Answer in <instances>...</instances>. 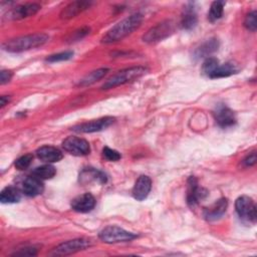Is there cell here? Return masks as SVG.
<instances>
[{
	"label": "cell",
	"mask_w": 257,
	"mask_h": 257,
	"mask_svg": "<svg viewBox=\"0 0 257 257\" xmlns=\"http://www.w3.org/2000/svg\"><path fill=\"white\" fill-rule=\"evenodd\" d=\"M99 239L108 244H114V243H120V242H128L133 239L137 238V235L135 233L128 232L118 226H106L104 227L98 234Z\"/></svg>",
	"instance_id": "277c9868"
},
{
	"label": "cell",
	"mask_w": 257,
	"mask_h": 257,
	"mask_svg": "<svg viewBox=\"0 0 257 257\" xmlns=\"http://www.w3.org/2000/svg\"><path fill=\"white\" fill-rule=\"evenodd\" d=\"M152 189V180L147 175H142L137 180L133 188V197L138 201L145 200Z\"/></svg>",
	"instance_id": "4fadbf2b"
},
{
	"label": "cell",
	"mask_w": 257,
	"mask_h": 257,
	"mask_svg": "<svg viewBox=\"0 0 257 257\" xmlns=\"http://www.w3.org/2000/svg\"><path fill=\"white\" fill-rule=\"evenodd\" d=\"M72 56H73V51H63V52H58V53L51 54V55L47 56L45 58V61L50 62V63H54V62H58V61L68 60Z\"/></svg>",
	"instance_id": "83f0119b"
},
{
	"label": "cell",
	"mask_w": 257,
	"mask_h": 257,
	"mask_svg": "<svg viewBox=\"0 0 257 257\" xmlns=\"http://www.w3.org/2000/svg\"><path fill=\"white\" fill-rule=\"evenodd\" d=\"M115 118L112 116H104L100 117L97 119H92L86 122H82L76 125H73L71 130L75 133H95V132H100L108 127L114 122Z\"/></svg>",
	"instance_id": "ba28073f"
},
{
	"label": "cell",
	"mask_w": 257,
	"mask_h": 257,
	"mask_svg": "<svg viewBox=\"0 0 257 257\" xmlns=\"http://www.w3.org/2000/svg\"><path fill=\"white\" fill-rule=\"evenodd\" d=\"M197 21H198L197 14L193 9V7L191 6V7L185 8L184 13L182 15V19H181L182 27L186 30H191L196 26Z\"/></svg>",
	"instance_id": "603a6c76"
},
{
	"label": "cell",
	"mask_w": 257,
	"mask_h": 257,
	"mask_svg": "<svg viewBox=\"0 0 257 257\" xmlns=\"http://www.w3.org/2000/svg\"><path fill=\"white\" fill-rule=\"evenodd\" d=\"M143 22V15L141 13H135L131 16L122 19L117 22L114 26H112L101 38V42L103 43H112L119 41L133 33L136 29H138Z\"/></svg>",
	"instance_id": "6da1fadb"
},
{
	"label": "cell",
	"mask_w": 257,
	"mask_h": 257,
	"mask_svg": "<svg viewBox=\"0 0 257 257\" xmlns=\"http://www.w3.org/2000/svg\"><path fill=\"white\" fill-rule=\"evenodd\" d=\"M224 4L225 3L223 1H214L211 4V7H210V10L208 13V19L211 22H215L222 17Z\"/></svg>",
	"instance_id": "484cf974"
},
{
	"label": "cell",
	"mask_w": 257,
	"mask_h": 257,
	"mask_svg": "<svg viewBox=\"0 0 257 257\" xmlns=\"http://www.w3.org/2000/svg\"><path fill=\"white\" fill-rule=\"evenodd\" d=\"M188 193H187V203L190 207H194L201 200L207 197L208 191L202 187L198 186V181L195 177L191 176L188 179Z\"/></svg>",
	"instance_id": "30bf717a"
},
{
	"label": "cell",
	"mask_w": 257,
	"mask_h": 257,
	"mask_svg": "<svg viewBox=\"0 0 257 257\" xmlns=\"http://www.w3.org/2000/svg\"><path fill=\"white\" fill-rule=\"evenodd\" d=\"M219 60L215 57H212V56H209L206 58V60L203 62V65H202V71L204 74H206L208 77L211 75V73L216 69V67L218 66L219 64Z\"/></svg>",
	"instance_id": "4316f807"
},
{
	"label": "cell",
	"mask_w": 257,
	"mask_h": 257,
	"mask_svg": "<svg viewBox=\"0 0 257 257\" xmlns=\"http://www.w3.org/2000/svg\"><path fill=\"white\" fill-rule=\"evenodd\" d=\"M244 26L252 32H254L256 30V28H257V12H256V10H253L247 14V16L244 20Z\"/></svg>",
	"instance_id": "f1b7e54d"
},
{
	"label": "cell",
	"mask_w": 257,
	"mask_h": 257,
	"mask_svg": "<svg viewBox=\"0 0 257 257\" xmlns=\"http://www.w3.org/2000/svg\"><path fill=\"white\" fill-rule=\"evenodd\" d=\"M257 158H256V153L252 152L251 154H249L248 156H246V158L243 160V165L245 167H252L256 164Z\"/></svg>",
	"instance_id": "836d02e7"
},
{
	"label": "cell",
	"mask_w": 257,
	"mask_h": 257,
	"mask_svg": "<svg viewBox=\"0 0 257 257\" xmlns=\"http://www.w3.org/2000/svg\"><path fill=\"white\" fill-rule=\"evenodd\" d=\"M219 47V41L216 38H211L205 41L201 46H199L195 50V57L202 58V57H209L213 52H215Z\"/></svg>",
	"instance_id": "ffe728a7"
},
{
	"label": "cell",
	"mask_w": 257,
	"mask_h": 257,
	"mask_svg": "<svg viewBox=\"0 0 257 257\" xmlns=\"http://www.w3.org/2000/svg\"><path fill=\"white\" fill-rule=\"evenodd\" d=\"M49 39L45 33H34L24 36H19L5 41L2 48L8 52H22L44 45Z\"/></svg>",
	"instance_id": "7a4b0ae2"
},
{
	"label": "cell",
	"mask_w": 257,
	"mask_h": 257,
	"mask_svg": "<svg viewBox=\"0 0 257 257\" xmlns=\"http://www.w3.org/2000/svg\"><path fill=\"white\" fill-rule=\"evenodd\" d=\"M12 77V72L10 70L7 69H3L0 72V80H1V84H5L7 83Z\"/></svg>",
	"instance_id": "e575fe53"
},
{
	"label": "cell",
	"mask_w": 257,
	"mask_h": 257,
	"mask_svg": "<svg viewBox=\"0 0 257 257\" xmlns=\"http://www.w3.org/2000/svg\"><path fill=\"white\" fill-rule=\"evenodd\" d=\"M36 156L39 160L46 163L59 162L63 155L61 151L52 146H42L36 151Z\"/></svg>",
	"instance_id": "e0dca14e"
},
{
	"label": "cell",
	"mask_w": 257,
	"mask_h": 257,
	"mask_svg": "<svg viewBox=\"0 0 257 257\" xmlns=\"http://www.w3.org/2000/svg\"><path fill=\"white\" fill-rule=\"evenodd\" d=\"M107 181L106 175L94 168H87L81 171L79 175V182L82 184L88 183H98V184H105Z\"/></svg>",
	"instance_id": "ac0fdd59"
},
{
	"label": "cell",
	"mask_w": 257,
	"mask_h": 257,
	"mask_svg": "<svg viewBox=\"0 0 257 257\" xmlns=\"http://www.w3.org/2000/svg\"><path fill=\"white\" fill-rule=\"evenodd\" d=\"M91 5V2L88 1H74L69 3L67 6H65L61 13L60 18L62 19H69L72 17H75L85 9H87Z\"/></svg>",
	"instance_id": "d6986e66"
},
{
	"label": "cell",
	"mask_w": 257,
	"mask_h": 257,
	"mask_svg": "<svg viewBox=\"0 0 257 257\" xmlns=\"http://www.w3.org/2000/svg\"><path fill=\"white\" fill-rule=\"evenodd\" d=\"M62 148L64 151L73 156H86L90 152L88 142L82 138L74 136L66 138L62 142Z\"/></svg>",
	"instance_id": "9c48e42d"
},
{
	"label": "cell",
	"mask_w": 257,
	"mask_h": 257,
	"mask_svg": "<svg viewBox=\"0 0 257 257\" xmlns=\"http://www.w3.org/2000/svg\"><path fill=\"white\" fill-rule=\"evenodd\" d=\"M37 254V249L34 247H25L19 249L18 251L14 252L13 256H35Z\"/></svg>",
	"instance_id": "1f68e13d"
},
{
	"label": "cell",
	"mask_w": 257,
	"mask_h": 257,
	"mask_svg": "<svg viewBox=\"0 0 257 257\" xmlns=\"http://www.w3.org/2000/svg\"><path fill=\"white\" fill-rule=\"evenodd\" d=\"M32 159H33V156L31 154H26V155H23L21 156L20 158H18L14 165H15V168L22 171V170H26L30 164L32 163Z\"/></svg>",
	"instance_id": "f546056e"
},
{
	"label": "cell",
	"mask_w": 257,
	"mask_h": 257,
	"mask_svg": "<svg viewBox=\"0 0 257 257\" xmlns=\"http://www.w3.org/2000/svg\"><path fill=\"white\" fill-rule=\"evenodd\" d=\"M43 190L44 185L42 183V180L35 176L27 177L22 183V192L28 197L38 196L42 194Z\"/></svg>",
	"instance_id": "5bb4252c"
},
{
	"label": "cell",
	"mask_w": 257,
	"mask_h": 257,
	"mask_svg": "<svg viewBox=\"0 0 257 257\" xmlns=\"http://www.w3.org/2000/svg\"><path fill=\"white\" fill-rule=\"evenodd\" d=\"M148 69L145 66H133L121 69L109 77L102 85L101 89H109L131 81H134L143 76Z\"/></svg>",
	"instance_id": "3957f363"
},
{
	"label": "cell",
	"mask_w": 257,
	"mask_h": 257,
	"mask_svg": "<svg viewBox=\"0 0 257 257\" xmlns=\"http://www.w3.org/2000/svg\"><path fill=\"white\" fill-rule=\"evenodd\" d=\"M238 71L236 65L232 62H226L223 64H218L216 69L209 76L210 78H220V77H228Z\"/></svg>",
	"instance_id": "44dd1931"
},
{
	"label": "cell",
	"mask_w": 257,
	"mask_h": 257,
	"mask_svg": "<svg viewBox=\"0 0 257 257\" xmlns=\"http://www.w3.org/2000/svg\"><path fill=\"white\" fill-rule=\"evenodd\" d=\"M176 25L172 20H165L150 28L143 36V40L147 43H157L172 35Z\"/></svg>",
	"instance_id": "5b68a950"
},
{
	"label": "cell",
	"mask_w": 257,
	"mask_h": 257,
	"mask_svg": "<svg viewBox=\"0 0 257 257\" xmlns=\"http://www.w3.org/2000/svg\"><path fill=\"white\" fill-rule=\"evenodd\" d=\"M214 116H215L216 122L222 127L232 126L236 122L235 113L233 112L232 109H230L225 104L217 105L214 111Z\"/></svg>",
	"instance_id": "8fae6325"
},
{
	"label": "cell",
	"mask_w": 257,
	"mask_h": 257,
	"mask_svg": "<svg viewBox=\"0 0 257 257\" xmlns=\"http://www.w3.org/2000/svg\"><path fill=\"white\" fill-rule=\"evenodd\" d=\"M107 72H108V68H98V69H96V70H93V71L89 72L87 75H85V76L78 82V85H79V86H87V85H90V84L94 83L95 81L101 79Z\"/></svg>",
	"instance_id": "cb8c5ba5"
},
{
	"label": "cell",
	"mask_w": 257,
	"mask_h": 257,
	"mask_svg": "<svg viewBox=\"0 0 257 257\" xmlns=\"http://www.w3.org/2000/svg\"><path fill=\"white\" fill-rule=\"evenodd\" d=\"M33 176L41 179V180H48L55 176L56 169L52 165H42L40 167H36L33 172Z\"/></svg>",
	"instance_id": "d4e9b609"
},
{
	"label": "cell",
	"mask_w": 257,
	"mask_h": 257,
	"mask_svg": "<svg viewBox=\"0 0 257 257\" xmlns=\"http://www.w3.org/2000/svg\"><path fill=\"white\" fill-rule=\"evenodd\" d=\"M40 10V5L37 3H25L16 6L9 12V17L12 19H23L33 16Z\"/></svg>",
	"instance_id": "9a60e30c"
},
{
	"label": "cell",
	"mask_w": 257,
	"mask_h": 257,
	"mask_svg": "<svg viewBox=\"0 0 257 257\" xmlns=\"http://www.w3.org/2000/svg\"><path fill=\"white\" fill-rule=\"evenodd\" d=\"M89 33V28L88 27H83V28H80L76 31L73 32V34H71V37H70V40L71 41H74V40H79L81 39L82 37H84L86 34Z\"/></svg>",
	"instance_id": "d6a6232c"
},
{
	"label": "cell",
	"mask_w": 257,
	"mask_h": 257,
	"mask_svg": "<svg viewBox=\"0 0 257 257\" xmlns=\"http://www.w3.org/2000/svg\"><path fill=\"white\" fill-rule=\"evenodd\" d=\"M102 156H103L104 159H106L109 162H116L121 157L120 154L117 151H115L113 149H110L108 147H104L102 149Z\"/></svg>",
	"instance_id": "4dcf8cb0"
},
{
	"label": "cell",
	"mask_w": 257,
	"mask_h": 257,
	"mask_svg": "<svg viewBox=\"0 0 257 257\" xmlns=\"http://www.w3.org/2000/svg\"><path fill=\"white\" fill-rule=\"evenodd\" d=\"M95 198L90 193H84L71 201V208L78 213H87L95 207Z\"/></svg>",
	"instance_id": "7c38bea8"
},
{
	"label": "cell",
	"mask_w": 257,
	"mask_h": 257,
	"mask_svg": "<svg viewBox=\"0 0 257 257\" xmlns=\"http://www.w3.org/2000/svg\"><path fill=\"white\" fill-rule=\"evenodd\" d=\"M21 199V193L20 191L12 186L5 187L1 193H0V201L3 204L8 203H17Z\"/></svg>",
	"instance_id": "7402d4cb"
},
{
	"label": "cell",
	"mask_w": 257,
	"mask_h": 257,
	"mask_svg": "<svg viewBox=\"0 0 257 257\" xmlns=\"http://www.w3.org/2000/svg\"><path fill=\"white\" fill-rule=\"evenodd\" d=\"M228 207V201L225 198H221L216 201L212 206L206 208L204 210V217L208 221H215L221 218Z\"/></svg>",
	"instance_id": "2e32d148"
},
{
	"label": "cell",
	"mask_w": 257,
	"mask_h": 257,
	"mask_svg": "<svg viewBox=\"0 0 257 257\" xmlns=\"http://www.w3.org/2000/svg\"><path fill=\"white\" fill-rule=\"evenodd\" d=\"M235 209L240 219L245 222L255 223L257 214H256V205L252 198L248 196H241L235 201Z\"/></svg>",
	"instance_id": "8992f818"
},
{
	"label": "cell",
	"mask_w": 257,
	"mask_h": 257,
	"mask_svg": "<svg viewBox=\"0 0 257 257\" xmlns=\"http://www.w3.org/2000/svg\"><path fill=\"white\" fill-rule=\"evenodd\" d=\"M91 245L90 240L86 238H77L73 240H68L66 242H63L56 246L52 252L51 255L54 256H62V255H69L81 250H84L88 248Z\"/></svg>",
	"instance_id": "52a82bcc"
},
{
	"label": "cell",
	"mask_w": 257,
	"mask_h": 257,
	"mask_svg": "<svg viewBox=\"0 0 257 257\" xmlns=\"http://www.w3.org/2000/svg\"><path fill=\"white\" fill-rule=\"evenodd\" d=\"M10 100V97L7 96V95H2L0 97V104H1V107H3L5 104L8 103V101Z\"/></svg>",
	"instance_id": "d590c367"
}]
</instances>
